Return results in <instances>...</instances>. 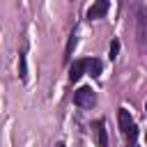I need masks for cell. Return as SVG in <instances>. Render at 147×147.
Instances as JSON below:
<instances>
[{"label":"cell","mask_w":147,"mask_h":147,"mask_svg":"<svg viewBox=\"0 0 147 147\" xmlns=\"http://www.w3.org/2000/svg\"><path fill=\"white\" fill-rule=\"evenodd\" d=\"M74 103L80 108H92L96 103V94L92 92V87H78L74 94Z\"/></svg>","instance_id":"cell-2"},{"label":"cell","mask_w":147,"mask_h":147,"mask_svg":"<svg viewBox=\"0 0 147 147\" xmlns=\"http://www.w3.org/2000/svg\"><path fill=\"white\" fill-rule=\"evenodd\" d=\"M57 147H64V145H62V142H60V145H57Z\"/></svg>","instance_id":"cell-13"},{"label":"cell","mask_w":147,"mask_h":147,"mask_svg":"<svg viewBox=\"0 0 147 147\" xmlns=\"http://www.w3.org/2000/svg\"><path fill=\"white\" fill-rule=\"evenodd\" d=\"M136 37H138V46H140L142 51H147V9H138Z\"/></svg>","instance_id":"cell-1"},{"label":"cell","mask_w":147,"mask_h":147,"mask_svg":"<svg viewBox=\"0 0 147 147\" xmlns=\"http://www.w3.org/2000/svg\"><path fill=\"white\" fill-rule=\"evenodd\" d=\"M76 41H78V37H76V32H71L69 44H67V51H64V60H69V57H71V53H74V48H76Z\"/></svg>","instance_id":"cell-8"},{"label":"cell","mask_w":147,"mask_h":147,"mask_svg":"<svg viewBox=\"0 0 147 147\" xmlns=\"http://www.w3.org/2000/svg\"><path fill=\"white\" fill-rule=\"evenodd\" d=\"M18 60H21V71H18V76H21V78H25V76H28V74H25V55H21Z\"/></svg>","instance_id":"cell-11"},{"label":"cell","mask_w":147,"mask_h":147,"mask_svg":"<svg viewBox=\"0 0 147 147\" xmlns=\"http://www.w3.org/2000/svg\"><path fill=\"white\" fill-rule=\"evenodd\" d=\"M117 119H119V129H122V133H126V131H129V126L133 124V119H131V115H129V110H126V108H119Z\"/></svg>","instance_id":"cell-5"},{"label":"cell","mask_w":147,"mask_h":147,"mask_svg":"<svg viewBox=\"0 0 147 147\" xmlns=\"http://www.w3.org/2000/svg\"><path fill=\"white\" fill-rule=\"evenodd\" d=\"M124 136H126L129 145H136V138H138V129H136V124H131V126H129V131H126Z\"/></svg>","instance_id":"cell-9"},{"label":"cell","mask_w":147,"mask_h":147,"mask_svg":"<svg viewBox=\"0 0 147 147\" xmlns=\"http://www.w3.org/2000/svg\"><path fill=\"white\" fill-rule=\"evenodd\" d=\"M85 69L90 71V76H92V78L101 76V62H99V60H85Z\"/></svg>","instance_id":"cell-7"},{"label":"cell","mask_w":147,"mask_h":147,"mask_svg":"<svg viewBox=\"0 0 147 147\" xmlns=\"http://www.w3.org/2000/svg\"><path fill=\"white\" fill-rule=\"evenodd\" d=\"M94 131H96V140H99V145H101V147H108V133H106V126H103L101 119L94 122Z\"/></svg>","instance_id":"cell-6"},{"label":"cell","mask_w":147,"mask_h":147,"mask_svg":"<svg viewBox=\"0 0 147 147\" xmlns=\"http://www.w3.org/2000/svg\"><path fill=\"white\" fill-rule=\"evenodd\" d=\"M108 0H99V2H94L90 9H87V18H101L106 11H108Z\"/></svg>","instance_id":"cell-3"},{"label":"cell","mask_w":147,"mask_h":147,"mask_svg":"<svg viewBox=\"0 0 147 147\" xmlns=\"http://www.w3.org/2000/svg\"><path fill=\"white\" fill-rule=\"evenodd\" d=\"M83 71H85V60H76V62L69 67V80L76 83V80L83 76Z\"/></svg>","instance_id":"cell-4"},{"label":"cell","mask_w":147,"mask_h":147,"mask_svg":"<svg viewBox=\"0 0 147 147\" xmlns=\"http://www.w3.org/2000/svg\"><path fill=\"white\" fill-rule=\"evenodd\" d=\"M145 140H147V133H145Z\"/></svg>","instance_id":"cell-14"},{"label":"cell","mask_w":147,"mask_h":147,"mask_svg":"<svg viewBox=\"0 0 147 147\" xmlns=\"http://www.w3.org/2000/svg\"><path fill=\"white\" fill-rule=\"evenodd\" d=\"M117 53H119V41H117V39H113V44H110V60H115V57H117Z\"/></svg>","instance_id":"cell-10"},{"label":"cell","mask_w":147,"mask_h":147,"mask_svg":"<svg viewBox=\"0 0 147 147\" xmlns=\"http://www.w3.org/2000/svg\"><path fill=\"white\" fill-rule=\"evenodd\" d=\"M145 115H147V103H145Z\"/></svg>","instance_id":"cell-12"}]
</instances>
